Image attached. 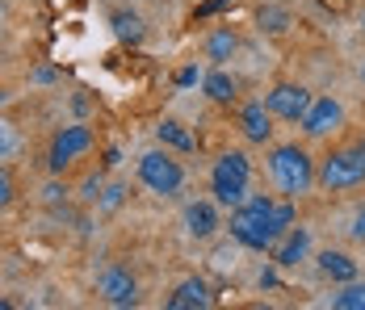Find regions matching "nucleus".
Instances as JSON below:
<instances>
[{
    "instance_id": "f257e3e1",
    "label": "nucleus",
    "mask_w": 365,
    "mask_h": 310,
    "mask_svg": "<svg viewBox=\"0 0 365 310\" xmlns=\"http://www.w3.org/2000/svg\"><path fill=\"white\" fill-rule=\"evenodd\" d=\"M290 227H294V197L273 202V197L256 193L244 206L231 210V239L240 243V247H252V252L277 247V239H282Z\"/></svg>"
},
{
    "instance_id": "f03ea898",
    "label": "nucleus",
    "mask_w": 365,
    "mask_h": 310,
    "mask_svg": "<svg viewBox=\"0 0 365 310\" xmlns=\"http://www.w3.org/2000/svg\"><path fill=\"white\" fill-rule=\"evenodd\" d=\"M269 176L277 180V189L286 197L298 202V197H307L315 189V160H311V151L302 143H277L269 151Z\"/></svg>"
},
{
    "instance_id": "7ed1b4c3",
    "label": "nucleus",
    "mask_w": 365,
    "mask_h": 310,
    "mask_svg": "<svg viewBox=\"0 0 365 310\" xmlns=\"http://www.w3.org/2000/svg\"><path fill=\"white\" fill-rule=\"evenodd\" d=\"M248 180H252V160L244 151H222L210 168V193H215V206H244L248 202Z\"/></svg>"
},
{
    "instance_id": "20e7f679",
    "label": "nucleus",
    "mask_w": 365,
    "mask_h": 310,
    "mask_svg": "<svg viewBox=\"0 0 365 310\" xmlns=\"http://www.w3.org/2000/svg\"><path fill=\"white\" fill-rule=\"evenodd\" d=\"M315 185H319L324 193H344V189L365 185V155L357 147H344V151L324 155L319 168H315Z\"/></svg>"
},
{
    "instance_id": "39448f33",
    "label": "nucleus",
    "mask_w": 365,
    "mask_h": 310,
    "mask_svg": "<svg viewBox=\"0 0 365 310\" xmlns=\"http://www.w3.org/2000/svg\"><path fill=\"white\" fill-rule=\"evenodd\" d=\"M139 180L151 193L173 197V193H181V185H185V168L168 155V147L164 151H147V155H139Z\"/></svg>"
},
{
    "instance_id": "423d86ee",
    "label": "nucleus",
    "mask_w": 365,
    "mask_h": 310,
    "mask_svg": "<svg viewBox=\"0 0 365 310\" xmlns=\"http://www.w3.org/2000/svg\"><path fill=\"white\" fill-rule=\"evenodd\" d=\"M93 130L88 126H63L59 135L51 138V151H46V168L51 172H63V168H72L80 155H88L93 151Z\"/></svg>"
},
{
    "instance_id": "0eeeda50",
    "label": "nucleus",
    "mask_w": 365,
    "mask_h": 310,
    "mask_svg": "<svg viewBox=\"0 0 365 310\" xmlns=\"http://www.w3.org/2000/svg\"><path fill=\"white\" fill-rule=\"evenodd\" d=\"M298 126H302V135L307 138L336 135V130L344 126V105L336 101V97H315V101L307 105V113L298 118Z\"/></svg>"
},
{
    "instance_id": "6e6552de",
    "label": "nucleus",
    "mask_w": 365,
    "mask_h": 310,
    "mask_svg": "<svg viewBox=\"0 0 365 310\" xmlns=\"http://www.w3.org/2000/svg\"><path fill=\"white\" fill-rule=\"evenodd\" d=\"M311 101H315V97H311L302 84H290V80H282V84H273V88L264 93V105H269V113H273L277 122H298Z\"/></svg>"
},
{
    "instance_id": "1a4fd4ad",
    "label": "nucleus",
    "mask_w": 365,
    "mask_h": 310,
    "mask_svg": "<svg viewBox=\"0 0 365 310\" xmlns=\"http://www.w3.org/2000/svg\"><path fill=\"white\" fill-rule=\"evenodd\" d=\"M97 294L110 302V306H135L139 302V281L130 269H122V264H110L101 281H97Z\"/></svg>"
},
{
    "instance_id": "9d476101",
    "label": "nucleus",
    "mask_w": 365,
    "mask_h": 310,
    "mask_svg": "<svg viewBox=\"0 0 365 310\" xmlns=\"http://www.w3.org/2000/svg\"><path fill=\"white\" fill-rule=\"evenodd\" d=\"M273 113H269V105L264 101H244L240 105V135L256 143V147H264L269 138H273Z\"/></svg>"
},
{
    "instance_id": "9b49d317",
    "label": "nucleus",
    "mask_w": 365,
    "mask_h": 310,
    "mask_svg": "<svg viewBox=\"0 0 365 310\" xmlns=\"http://www.w3.org/2000/svg\"><path fill=\"white\" fill-rule=\"evenodd\" d=\"M164 306L168 310H210L215 306V294H210V285L202 277H185L181 285L164 298Z\"/></svg>"
},
{
    "instance_id": "f8f14e48",
    "label": "nucleus",
    "mask_w": 365,
    "mask_h": 310,
    "mask_svg": "<svg viewBox=\"0 0 365 310\" xmlns=\"http://www.w3.org/2000/svg\"><path fill=\"white\" fill-rule=\"evenodd\" d=\"M219 227L222 222H219L215 202H189V206H185V231H189L193 239H210Z\"/></svg>"
},
{
    "instance_id": "ddd939ff",
    "label": "nucleus",
    "mask_w": 365,
    "mask_h": 310,
    "mask_svg": "<svg viewBox=\"0 0 365 310\" xmlns=\"http://www.w3.org/2000/svg\"><path fill=\"white\" fill-rule=\"evenodd\" d=\"M307 252H311V231H307V227H290V231L282 235V243L273 247V260H277L282 269H294L298 260H307Z\"/></svg>"
},
{
    "instance_id": "4468645a",
    "label": "nucleus",
    "mask_w": 365,
    "mask_h": 310,
    "mask_svg": "<svg viewBox=\"0 0 365 310\" xmlns=\"http://www.w3.org/2000/svg\"><path fill=\"white\" fill-rule=\"evenodd\" d=\"M202 88H206V97L215 105H235V97H240V80L222 68L206 71V76H202Z\"/></svg>"
},
{
    "instance_id": "2eb2a0df",
    "label": "nucleus",
    "mask_w": 365,
    "mask_h": 310,
    "mask_svg": "<svg viewBox=\"0 0 365 310\" xmlns=\"http://www.w3.org/2000/svg\"><path fill=\"white\" fill-rule=\"evenodd\" d=\"M319 260V273L328 277V281H336V285H344V281H357V260L349 256V252H319L315 256Z\"/></svg>"
},
{
    "instance_id": "dca6fc26",
    "label": "nucleus",
    "mask_w": 365,
    "mask_h": 310,
    "mask_svg": "<svg viewBox=\"0 0 365 310\" xmlns=\"http://www.w3.org/2000/svg\"><path fill=\"white\" fill-rule=\"evenodd\" d=\"M155 138L164 143V147H173V151H181V155H189V151H197V138L185 130L177 118H164L160 126H155Z\"/></svg>"
},
{
    "instance_id": "f3484780",
    "label": "nucleus",
    "mask_w": 365,
    "mask_h": 310,
    "mask_svg": "<svg viewBox=\"0 0 365 310\" xmlns=\"http://www.w3.org/2000/svg\"><path fill=\"white\" fill-rule=\"evenodd\" d=\"M235 34L231 30H215V34L206 38V59H215V63H222V59H231L235 55Z\"/></svg>"
},
{
    "instance_id": "a211bd4d",
    "label": "nucleus",
    "mask_w": 365,
    "mask_h": 310,
    "mask_svg": "<svg viewBox=\"0 0 365 310\" xmlns=\"http://www.w3.org/2000/svg\"><path fill=\"white\" fill-rule=\"evenodd\" d=\"M113 34L122 38V42H139V38H143V21H139V13L118 9V13H113Z\"/></svg>"
},
{
    "instance_id": "6ab92c4d",
    "label": "nucleus",
    "mask_w": 365,
    "mask_h": 310,
    "mask_svg": "<svg viewBox=\"0 0 365 310\" xmlns=\"http://www.w3.org/2000/svg\"><path fill=\"white\" fill-rule=\"evenodd\" d=\"M336 310H365V285L361 281H344V289L331 298Z\"/></svg>"
},
{
    "instance_id": "aec40b11",
    "label": "nucleus",
    "mask_w": 365,
    "mask_h": 310,
    "mask_svg": "<svg viewBox=\"0 0 365 310\" xmlns=\"http://www.w3.org/2000/svg\"><path fill=\"white\" fill-rule=\"evenodd\" d=\"M286 26H290V13H286V9H273V4H269V9H260V30L282 34Z\"/></svg>"
},
{
    "instance_id": "412c9836",
    "label": "nucleus",
    "mask_w": 365,
    "mask_h": 310,
    "mask_svg": "<svg viewBox=\"0 0 365 310\" xmlns=\"http://www.w3.org/2000/svg\"><path fill=\"white\" fill-rule=\"evenodd\" d=\"M13 202H17V176L9 164H0V210L13 206Z\"/></svg>"
},
{
    "instance_id": "4be33fe9",
    "label": "nucleus",
    "mask_w": 365,
    "mask_h": 310,
    "mask_svg": "<svg viewBox=\"0 0 365 310\" xmlns=\"http://www.w3.org/2000/svg\"><path fill=\"white\" fill-rule=\"evenodd\" d=\"M13 147H17V135H13V126H9V122L0 118V160H4V155H9Z\"/></svg>"
},
{
    "instance_id": "5701e85b",
    "label": "nucleus",
    "mask_w": 365,
    "mask_h": 310,
    "mask_svg": "<svg viewBox=\"0 0 365 310\" xmlns=\"http://www.w3.org/2000/svg\"><path fill=\"white\" fill-rule=\"evenodd\" d=\"M122 193H126L122 185H110V189H106V197H101V210H118V206H122Z\"/></svg>"
},
{
    "instance_id": "b1692460",
    "label": "nucleus",
    "mask_w": 365,
    "mask_h": 310,
    "mask_svg": "<svg viewBox=\"0 0 365 310\" xmlns=\"http://www.w3.org/2000/svg\"><path fill=\"white\" fill-rule=\"evenodd\" d=\"M349 231H353V239L357 243H365V206L353 214V227H349Z\"/></svg>"
},
{
    "instance_id": "393cba45",
    "label": "nucleus",
    "mask_w": 365,
    "mask_h": 310,
    "mask_svg": "<svg viewBox=\"0 0 365 310\" xmlns=\"http://www.w3.org/2000/svg\"><path fill=\"white\" fill-rule=\"evenodd\" d=\"M215 264H219V269H227V264H235V247H222L219 256H215Z\"/></svg>"
},
{
    "instance_id": "a878e982",
    "label": "nucleus",
    "mask_w": 365,
    "mask_h": 310,
    "mask_svg": "<svg viewBox=\"0 0 365 310\" xmlns=\"http://www.w3.org/2000/svg\"><path fill=\"white\" fill-rule=\"evenodd\" d=\"M177 84H181V88H189V84H197V68H185L181 76H177Z\"/></svg>"
},
{
    "instance_id": "bb28decb",
    "label": "nucleus",
    "mask_w": 365,
    "mask_h": 310,
    "mask_svg": "<svg viewBox=\"0 0 365 310\" xmlns=\"http://www.w3.org/2000/svg\"><path fill=\"white\" fill-rule=\"evenodd\" d=\"M4 101H9V93H4V88H0V105H4Z\"/></svg>"
},
{
    "instance_id": "cd10ccee",
    "label": "nucleus",
    "mask_w": 365,
    "mask_h": 310,
    "mask_svg": "<svg viewBox=\"0 0 365 310\" xmlns=\"http://www.w3.org/2000/svg\"><path fill=\"white\" fill-rule=\"evenodd\" d=\"M357 151H361V155H365V138H361V143H357Z\"/></svg>"
},
{
    "instance_id": "c85d7f7f",
    "label": "nucleus",
    "mask_w": 365,
    "mask_h": 310,
    "mask_svg": "<svg viewBox=\"0 0 365 310\" xmlns=\"http://www.w3.org/2000/svg\"><path fill=\"white\" fill-rule=\"evenodd\" d=\"M361 30H365V21H361Z\"/></svg>"
}]
</instances>
